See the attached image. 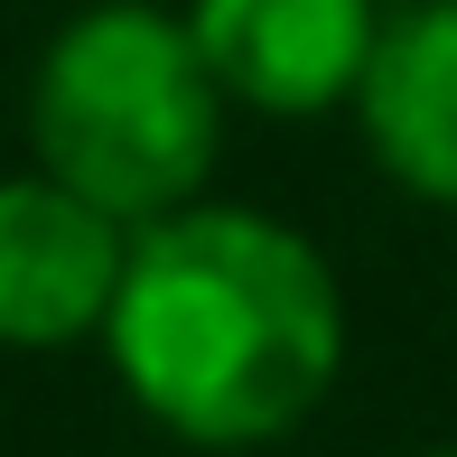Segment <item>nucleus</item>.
I'll list each match as a JSON object with an SVG mask.
<instances>
[{"instance_id": "nucleus-5", "label": "nucleus", "mask_w": 457, "mask_h": 457, "mask_svg": "<svg viewBox=\"0 0 457 457\" xmlns=\"http://www.w3.org/2000/svg\"><path fill=\"white\" fill-rule=\"evenodd\" d=\"M355 121L420 205L457 215V0H402L364 56Z\"/></svg>"}, {"instance_id": "nucleus-4", "label": "nucleus", "mask_w": 457, "mask_h": 457, "mask_svg": "<svg viewBox=\"0 0 457 457\" xmlns=\"http://www.w3.org/2000/svg\"><path fill=\"white\" fill-rule=\"evenodd\" d=\"M187 37L215 66L224 103L271 121L337 112L364 85V56L383 37V0H187Z\"/></svg>"}, {"instance_id": "nucleus-1", "label": "nucleus", "mask_w": 457, "mask_h": 457, "mask_svg": "<svg viewBox=\"0 0 457 457\" xmlns=\"http://www.w3.org/2000/svg\"><path fill=\"white\" fill-rule=\"evenodd\" d=\"M103 355L140 420L187 448H271L345 373V289L299 224L187 196L131 224Z\"/></svg>"}, {"instance_id": "nucleus-3", "label": "nucleus", "mask_w": 457, "mask_h": 457, "mask_svg": "<svg viewBox=\"0 0 457 457\" xmlns=\"http://www.w3.org/2000/svg\"><path fill=\"white\" fill-rule=\"evenodd\" d=\"M121 253H131V224L112 205H94L85 187H66L47 169L0 178V345L56 355V345L103 337Z\"/></svg>"}, {"instance_id": "nucleus-6", "label": "nucleus", "mask_w": 457, "mask_h": 457, "mask_svg": "<svg viewBox=\"0 0 457 457\" xmlns=\"http://www.w3.org/2000/svg\"><path fill=\"white\" fill-rule=\"evenodd\" d=\"M411 457H457V448H411Z\"/></svg>"}, {"instance_id": "nucleus-2", "label": "nucleus", "mask_w": 457, "mask_h": 457, "mask_svg": "<svg viewBox=\"0 0 457 457\" xmlns=\"http://www.w3.org/2000/svg\"><path fill=\"white\" fill-rule=\"evenodd\" d=\"M29 150L121 224H150L205 196L224 159V85L178 10L94 0L47 37L29 75Z\"/></svg>"}]
</instances>
